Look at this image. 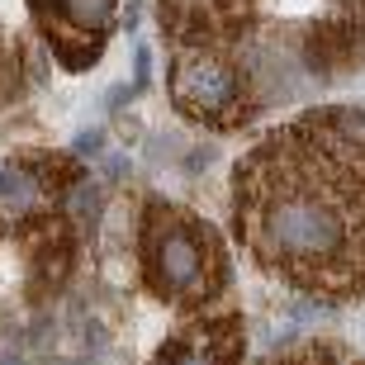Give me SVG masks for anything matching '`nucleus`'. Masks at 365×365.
I'll return each mask as SVG.
<instances>
[{
  "label": "nucleus",
  "instance_id": "1",
  "mask_svg": "<svg viewBox=\"0 0 365 365\" xmlns=\"http://www.w3.org/2000/svg\"><path fill=\"white\" fill-rule=\"evenodd\" d=\"M232 232L299 294L365 299V109L318 105L266 128L232 166Z\"/></svg>",
  "mask_w": 365,
  "mask_h": 365
},
{
  "label": "nucleus",
  "instance_id": "2",
  "mask_svg": "<svg viewBox=\"0 0 365 365\" xmlns=\"http://www.w3.org/2000/svg\"><path fill=\"white\" fill-rule=\"evenodd\" d=\"M228 247L214 223L190 214L180 204L152 195L138 209V275L152 299L171 309L200 313L214 309V299L232 280Z\"/></svg>",
  "mask_w": 365,
  "mask_h": 365
},
{
  "label": "nucleus",
  "instance_id": "3",
  "mask_svg": "<svg viewBox=\"0 0 365 365\" xmlns=\"http://www.w3.org/2000/svg\"><path fill=\"white\" fill-rule=\"evenodd\" d=\"M166 91L190 123L218 128V133L252 123L266 105L237 48H171Z\"/></svg>",
  "mask_w": 365,
  "mask_h": 365
},
{
  "label": "nucleus",
  "instance_id": "4",
  "mask_svg": "<svg viewBox=\"0 0 365 365\" xmlns=\"http://www.w3.org/2000/svg\"><path fill=\"white\" fill-rule=\"evenodd\" d=\"M48 53L67 71H86L105 57L119 29V0H24Z\"/></svg>",
  "mask_w": 365,
  "mask_h": 365
},
{
  "label": "nucleus",
  "instance_id": "5",
  "mask_svg": "<svg viewBox=\"0 0 365 365\" xmlns=\"http://www.w3.org/2000/svg\"><path fill=\"white\" fill-rule=\"evenodd\" d=\"M261 0H157V24L171 48H242Z\"/></svg>",
  "mask_w": 365,
  "mask_h": 365
},
{
  "label": "nucleus",
  "instance_id": "6",
  "mask_svg": "<svg viewBox=\"0 0 365 365\" xmlns=\"http://www.w3.org/2000/svg\"><path fill=\"white\" fill-rule=\"evenodd\" d=\"M19 252L29 271V299H48L67 284L76 266V223L67 214L38 209L19 223Z\"/></svg>",
  "mask_w": 365,
  "mask_h": 365
},
{
  "label": "nucleus",
  "instance_id": "7",
  "mask_svg": "<svg viewBox=\"0 0 365 365\" xmlns=\"http://www.w3.org/2000/svg\"><path fill=\"white\" fill-rule=\"evenodd\" d=\"M247 351V323L242 313H214L200 309L185 327L157 346L148 365H242Z\"/></svg>",
  "mask_w": 365,
  "mask_h": 365
},
{
  "label": "nucleus",
  "instance_id": "8",
  "mask_svg": "<svg viewBox=\"0 0 365 365\" xmlns=\"http://www.w3.org/2000/svg\"><path fill=\"white\" fill-rule=\"evenodd\" d=\"M299 53H304V67L313 76H351L356 67H365V14L356 10L351 0H341L337 10L318 14L299 43Z\"/></svg>",
  "mask_w": 365,
  "mask_h": 365
},
{
  "label": "nucleus",
  "instance_id": "9",
  "mask_svg": "<svg viewBox=\"0 0 365 365\" xmlns=\"http://www.w3.org/2000/svg\"><path fill=\"white\" fill-rule=\"evenodd\" d=\"M14 166L34 180L38 195H71V190L86 180L81 157H71V152H19Z\"/></svg>",
  "mask_w": 365,
  "mask_h": 365
},
{
  "label": "nucleus",
  "instance_id": "10",
  "mask_svg": "<svg viewBox=\"0 0 365 365\" xmlns=\"http://www.w3.org/2000/svg\"><path fill=\"white\" fill-rule=\"evenodd\" d=\"M19 81H24V53L14 48V38L0 29V105H10L19 95Z\"/></svg>",
  "mask_w": 365,
  "mask_h": 365
},
{
  "label": "nucleus",
  "instance_id": "11",
  "mask_svg": "<svg viewBox=\"0 0 365 365\" xmlns=\"http://www.w3.org/2000/svg\"><path fill=\"white\" fill-rule=\"evenodd\" d=\"M351 5H356V10H361V14H365V0H351Z\"/></svg>",
  "mask_w": 365,
  "mask_h": 365
},
{
  "label": "nucleus",
  "instance_id": "12",
  "mask_svg": "<svg viewBox=\"0 0 365 365\" xmlns=\"http://www.w3.org/2000/svg\"><path fill=\"white\" fill-rule=\"evenodd\" d=\"M0 365H24V361H14V356H10V361H0Z\"/></svg>",
  "mask_w": 365,
  "mask_h": 365
},
{
  "label": "nucleus",
  "instance_id": "13",
  "mask_svg": "<svg viewBox=\"0 0 365 365\" xmlns=\"http://www.w3.org/2000/svg\"><path fill=\"white\" fill-rule=\"evenodd\" d=\"M0 232H5V223H0Z\"/></svg>",
  "mask_w": 365,
  "mask_h": 365
},
{
  "label": "nucleus",
  "instance_id": "14",
  "mask_svg": "<svg viewBox=\"0 0 365 365\" xmlns=\"http://www.w3.org/2000/svg\"><path fill=\"white\" fill-rule=\"evenodd\" d=\"M351 365H361V361H351Z\"/></svg>",
  "mask_w": 365,
  "mask_h": 365
}]
</instances>
